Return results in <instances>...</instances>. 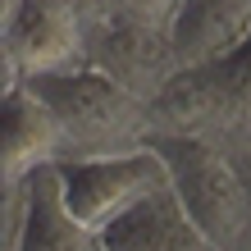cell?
<instances>
[{
  "instance_id": "cell-10",
  "label": "cell",
  "mask_w": 251,
  "mask_h": 251,
  "mask_svg": "<svg viewBox=\"0 0 251 251\" xmlns=\"http://www.w3.org/2000/svg\"><path fill=\"white\" fill-rule=\"evenodd\" d=\"M183 0H100V9H114L119 23L128 27H146V32H165L169 37V23L178 14Z\"/></svg>"
},
{
  "instance_id": "cell-3",
  "label": "cell",
  "mask_w": 251,
  "mask_h": 251,
  "mask_svg": "<svg viewBox=\"0 0 251 251\" xmlns=\"http://www.w3.org/2000/svg\"><path fill=\"white\" fill-rule=\"evenodd\" d=\"M183 210L219 251H238L251 233V187L242 160L197 137H151Z\"/></svg>"
},
{
  "instance_id": "cell-7",
  "label": "cell",
  "mask_w": 251,
  "mask_h": 251,
  "mask_svg": "<svg viewBox=\"0 0 251 251\" xmlns=\"http://www.w3.org/2000/svg\"><path fill=\"white\" fill-rule=\"evenodd\" d=\"M251 37V5L242 0H183L169 23V50L178 73L219 64Z\"/></svg>"
},
{
  "instance_id": "cell-5",
  "label": "cell",
  "mask_w": 251,
  "mask_h": 251,
  "mask_svg": "<svg viewBox=\"0 0 251 251\" xmlns=\"http://www.w3.org/2000/svg\"><path fill=\"white\" fill-rule=\"evenodd\" d=\"M82 5L87 0H23L19 19L5 27V41H0V60H9L23 73V87L32 78L82 69V55H87Z\"/></svg>"
},
{
  "instance_id": "cell-6",
  "label": "cell",
  "mask_w": 251,
  "mask_h": 251,
  "mask_svg": "<svg viewBox=\"0 0 251 251\" xmlns=\"http://www.w3.org/2000/svg\"><path fill=\"white\" fill-rule=\"evenodd\" d=\"M50 165H60V124L50 105L32 87L0 96V178L5 187H19Z\"/></svg>"
},
{
  "instance_id": "cell-4",
  "label": "cell",
  "mask_w": 251,
  "mask_h": 251,
  "mask_svg": "<svg viewBox=\"0 0 251 251\" xmlns=\"http://www.w3.org/2000/svg\"><path fill=\"white\" fill-rule=\"evenodd\" d=\"M55 178L64 187L73 219L100 238L132 205H142L160 187H169V169H165L155 146H146V151L114 155V160H60Z\"/></svg>"
},
{
  "instance_id": "cell-11",
  "label": "cell",
  "mask_w": 251,
  "mask_h": 251,
  "mask_svg": "<svg viewBox=\"0 0 251 251\" xmlns=\"http://www.w3.org/2000/svg\"><path fill=\"white\" fill-rule=\"evenodd\" d=\"M19 9H23V0H0V32L19 19Z\"/></svg>"
},
{
  "instance_id": "cell-12",
  "label": "cell",
  "mask_w": 251,
  "mask_h": 251,
  "mask_svg": "<svg viewBox=\"0 0 251 251\" xmlns=\"http://www.w3.org/2000/svg\"><path fill=\"white\" fill-rule=\"evenodd\" d=\"M242 5H251V0H242Z\"/></svg>"
},
{
  "instance_id": "cell-1",
  "label": "cell",
  "mask_w": 251,
  "mask_h": 251,
  "mask_svg": "<svg viewBox=\"0 0 251 251\" xmlns=\"http://www.w3.org/2000/svg\"><path fill=\"white\" fill-rule=\"evenodd\" d=\"M27 87L50 105L60 124V160H114L146 151L155 137L151 100H142L137 92H128L124 82H114L92 64L32 78Z\"/></svg>"
},
{
  "instance_id": "cell-8",
  "label": "cell",
  "mask_w": 251,
  "mask_h": 251,
  "mask_svg": "<svg viewBox=\"0 0 251 251\" xmlns=\"http://www.w3.org/2000/svg\"><path fill=\"white\" fill-rule=\"evenodd\" d=\"M100 251H219V247L197 228V219L183 210L178 192L169 183L100 233Z\"/></svg>"
},
{
  "instance_id": "cell-9",
  "label": "cell",
  "mask_w": 251,
  "mask_h": 251,
  "mask_svg": "<svg viewBox=\"0 0 251 251\" xmlns=\"http://www.w3.org/2000/svg\"><path fill=\"white\" fill-rule=\"evenodd\" d=\"M19 251H100V238L73 219L55 165L27 178V228Z\"/></svg>"
},
{
  "instance_id": "cell-2",
  "label": "cell",
  "mask_w": 251,
  "mask_h": 251,
  "mask_svg": "<svg viewBox=\"0 0 251 251\" xmlns=\"http://www.w3.org/2000/svg\"><path fill=\"white\" fill-rule=\"evenodd\" d=\"M155 137H197L251 160V37L219 64L174 73L151 100Z\"/></svg>"
}]
</instances>
